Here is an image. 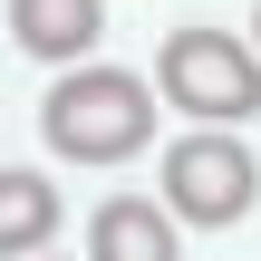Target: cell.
<instances>
[{"instance_id":"obj_1","label":"cell","mask_w":261,"mask_h":261,"mask_svg":"<svg viewBox=\"0 0 261 261\" xmlns=\"http://www.w3.org/2000/svg\"><path fill=\"white\" fill-rule=\"evenodd\" d=\"M39 136L68 155V165H126L155 145V87L126 77V68H68L48 97H39Z\"/></svg>"},{"instance_id":"obj_2","label":"cell","mask_w":261,"mask_h":261,"mask_svg":"<svg viewBox=\"0 0 261 261\" xmlns=\"http://www.w3.org/2000/svg\"><path fill=\"white\" fill-rule=\"evenodd\" d=\"M155 87H165V107H184L194 126H242L261 116V48L252 39H232V29H165V48H155Z\"/></svg>"},{"instance_id":"obj_3","label":"cell","mask_w":261,"mask_h":261,"mask_svg":"<svg viewBox=\"0 0 261 261\" xmlns=\"http://www.w3.org/2000/svg\"><path fill=\"white\" fill-rule=\"evenodd\" d=\"M261 203V165L242 145V126H194L165 145V213L174 223H203V232H232Z\"/></svg>"},{"instance_id":"obj_4","label":"cell","mask_w":261,"mask_h":261,"mask_svg":"<svg viewBox=\"0 0 261 261\" xmlns=\"http://www.w3.org/2000/svg\"><path fill=\"white\" fill-rule=\"evenodd\" d=\"M10 39H19L29 58L87 68V48L107 39V0H10Z\"/></svg>"},{"instance_id":"obj_5","label":"cell","mask_w":261,"mask_h":261,"mask_svg":"<svg viewBox=\"0 0 261 261\" xmlns=\"http://www.w3.org/2000/svg\"><path fill=\"white\" fill-rule=\"evenodd\" d=\"M87 261H184L174 252V213L145 194H107L87 213Z\"/></svg>"},{"instance_id":"obj_6","label":"cell","mask_w":261,"mask_h":261,"mask_svg":"<svg viewBox=\"0 0 261 261\" xmlns=\"http://www.w3.org/2000/svg\"><path fill=\"white\" fill-rule=\"evenodd\" d=\"M58 242V184L29 165H0V261H39Z\"/></svg>"},{"instance_id":"obj_7","label":"cell","mask_w":261,"mask_h":261,"mask_svg":"<svg viewBox=\"0 0 261 261\" xmlns=\"http://www.w3.org/2000/svg\"><path fill=\"white\" fill-rule=\"evenodd\" d=\"M252 48H261V10H252Z\"/></svg>"},{"instance_id":"obj_8","label":"cell","mask_w":261,"mask_h":261,"mask_svg":"<svg viewBox=\"0 0 261 261\" xmlns=\"http://www.w3.org/2000/svg\"><path fill=\"white\" fill-rule=\"evenodd\" d=\"M39 261H48V252H39Z\"/></svg>"}]
</instances>
